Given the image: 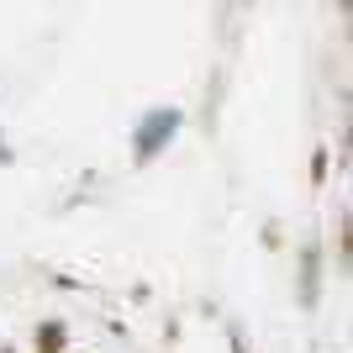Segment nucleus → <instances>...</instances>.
I'll return each mask as SVG.
<instances>
[{
	"label": "nucleus",
	"mask_w": 353,
	"mask_h": 353,
	"mask_svg": "<svg viewBox=\"0 0 353 353\" xmlns=\"http://www.w3.org/2000/svg\"><path fill=\"white\" fill-rule=\"evenodd\" d=\"M174 127H179V111H148L143 121H137V137H132V148H137V159H148V153H159L169 137H174Z\"/></svg>",
	"instance_id": "nucleus-1"
}]
</instances>
